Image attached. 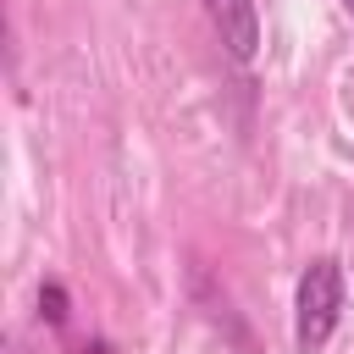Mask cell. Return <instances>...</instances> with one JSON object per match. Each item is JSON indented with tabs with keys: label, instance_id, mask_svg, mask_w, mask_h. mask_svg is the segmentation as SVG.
Segmentation results:
<instances>
[{
	"label": "cell",
	"instance_id": "obj_2",
	"mask_svg": "<svg viewBox=\"0 0 354 354\" xmlns=\"http://www.w3.org/2000/svg\"><path fill=\"white\" fill-rule=\"evenodd\" d=\"M205 11H210V22H216L221 44H227L238 61H249L254 44H260V11H254V0H205Z\"/></svg>",
	"mask_w": 354,
	"mask_h": 354
},
{
	"label": "cell",
	"instance_id": "obj_3",
	"mask_svg": "<svg viewBox=\"0 0 354 354\" xmlns=\"http://www.w3.org/2000/svg\"><path fill=\"white\" fill-rule=\"evenodd\" d=\"M39 310H44L50 326H61V321H66V288H61V282H44V288H39Z\"/></svg>",
	"mask_w": 354,
	"mask_h": 354
},
{
	"label": "cell",
	"instance_id": "obj_4",
	"mask_svg": "<svg viewBox=\"0 0 354 354\" xmlns=\"http://www.w3.org/2000/svg\"><path fill=\"white\" fill-rule=\"evenodd\" d=\"M343 6H348V11H354V0H343Z\"/></svg>",
	"mask_w": 354,
	"mask_h": 354
},
{
	"label": "cell",
	"instance_id": "obj_1",
	"mask_svg": "<svg viewBox=\"0 0 354 354\" xmlns=\"http://www.w3.org/2000/svg\"><path fill=\"white\" fill-rule=\"evenodd\" d=\"M337 310H343V271L337 260H310L293 293V343L299 354H321L326 337L337 332Z\"/></svg>",
	"mask_w": 354,
	"mask_h": 354
}]
</instances>
